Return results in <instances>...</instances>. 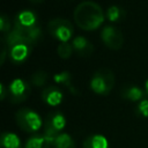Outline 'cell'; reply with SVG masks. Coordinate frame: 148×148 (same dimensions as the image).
I'll use <instances>...</instances> for the list:
<instances>
[{"label": "cell", "instance_id": "1", "mask_svg": "<svg viewBox=\"0 0 148 148\" xmlns=\"http://www.w3.org/2000/svg\"><path fill=\"white\" fill-rule=\"evenodd\" d=\"M74 22L79 28L86 31L95 30L104 21L102 7L94 1H83L74 9Z\"/></svg>", "mask_w": 148, "mask_h": 148}, {"label": "cell", "instance_id": "2", "mask_svg": "<svg viewBox=\"0 0 148 148\" xmlns=\"http://www.w3.org/2000/svg\"><path fill=\"white\" fill-rule=\"evenodd\" d=\"M13 30L31 46L37 45L43 36L42 29L38 24L37 15L31 10H23L15 16Z\"/></svg>", "mask_w": 148, "mask_h": 148}, {"label": "cell", "instance_id": "3", "mask_svg": "<svg viewBox=\"0 0 148 148\" xmlns=\"http://www.w3.org/2000/svg\"><path fill=\"white\" fill-rule=\"evenodd\" d=\"M5 42L8 47L9 58L15 64H21V62L25 61L28 59V57L30 56L31 50L34 47V46L29 45L28 43H25L23 40V38L14 30L9 31L7 34Z\"/></svg>", "mask_w": 148, "mask_h": 148}, {"label": "cell", "instance_id": "4", "mask_svg": "<svg viewBox=\"0 0 148 148\" xmlns=\"http://www.w3.org/2000/svg\"><path fill=\"white\" fill-rule=\"evenodd\" d=\"M65 125H66V119L62 113L54 111V112H50L46 116L45 121L43 124L44 127L43 136L51 146L53 145L58 135L61 134V131L65 127Z\"/></svg>", "mask_w": 148, "mask_h": 148}, {"label": "cell", "instance_id": "5", "mask_svg": "<svg viewBox=\"0 0 148 148\" xmlns=\"http://www.w3.org/2000/svg\"><path fill=\"white\" fill-rule=\"evenodd\" d=\"M114 74L111 69L101 68L96 71L90 80V88L98 95H108L114 87Z\"/></svg>", "mask_w": 148, "mask_h": 148}, {"label": "cell", "instance_id": "6", "mask_svg": "<svg viewBox=\"0 0 148 148\" xmlns=\"http://www.w3.org/2000/svg\"><path fill=\"white\" fill-rule=\"evenodd\" d=\"M15 119L18 127L30 134H35L42 126V119L39 114L28 108L20 109L15 114Z\"/></svg>", "mask_w": 148, "mask_h": 148}, {"label": "cell", "instance_id": "7", "mask_svg": "<svg viewBox=\"0 0 148 148\" xmlns=\"http://www.w3.org/2000/svg\"><path fill=\"white\" fill-rule=\"evenodd\" d=\"M47 31L53 38L62 43V42H68L73 37L74 28L71 21L61 17H56L49 22Z\"/></svg>", "mask_w": 148, "mask_h": 148}, {"label": "cell", "instance_id": "8", "mask_svg": "<svg viewBox=\"0 0 148 148\" xmlns=\"http://www.w3.org/2000/svg\"><path fill=\"white\" fill-rule=\"evenodd\" d=\"M7 91L9 101L14 104H20L28 99L31 92V88L29 83L23 79H15L8 86Z\"/></svg>", "mask_w": 148, "mask_h": 148}, {"label": "cell", "instance_id": "9", "mask_svg": "<svg viewBox=\"0 0 148 148\" xmlns=\"http://www.w3.org/2000/svg\"><path fill=\"white\" fill-rule=\"evenodd\" d=\"M101 37L103 43L113 51L121 49L124 44V36L121 31L113 25H105L101 32Z\"/></svg>", "mask_w": 148, "mask_h": 148}, {"label": "cell", "instance_id": "10", "mask_svg": "<svg viewBox=\"0 0 148 148\" xmlns=\"http://www.w3.org/2000/svg\"><path fill=\"white\" fill-rule=\"evenodd\" d=\"M62 91L54 86H50L43 89L42 91V99L50 106H57L62 102Z\"/></svg>", "mask_w": 148, "mask_h": 148}, {"label": "cell", "instance_id": "11", "mask_svg": "<svg viewBox=\"0 0 148 148\" xmlns=\"http://www.w3.org/2000/svg\"><path fill=\"white\" fill-rule=\"evenodd\" d=\"M72 45L74 51L80 56V57H89L94 52V45L84 37L77 36L72 40Z\"/></svg>", "mask_w": 148, "mask_h": 148}, {"label": "cell", "instance_id": "12", "mask_svg": "<svg viewBox=\"0 0 148 148\" xmlns=\"http://www.w3.org/2000/svg\"><path fill=\"white\" fill-rule=\"evenodd\" d=\"M82 148H110V147L105 136L101 134H92L83 141Z\"/></svg>", "mask_w": 148, "mask_h": 148}, {"label": "cell", "instance_id": "13", "mask_svg": "<svg viewBox=\"0 0 148 148\" xmlns=\"http://www.w3.org/2000/svg\"><path fill=\"white\" fill-rule=\"evenodd\" d=\"M0 148H22L20 138L15 133H2L0 138Z\"/></svg>", "mask_w": 148, "mask_h": 148}, {"label": "cell", "instance_id": "14", "mask_svg": "<svg viewBox=\"0 0 148 148\" xmlns=\"http://www.w3.org/2000/svg\"><path fill=\"white\" fill-rule=\"evenodd\" d=\"M24 148H52V146L45 140L43 134H31L30 138L25 141Z\"/></svg>", "mask_w": 148, "mask_h": 148}, {"label": "cell", "instance_id": "15", "mask_svg": "<svg viewBox=\"0 0 148 148\" xmlns=\"http://www.w3.org/2000/svg\"><path fill=\"white\" fill-rule=\"evenodd\" d=\"M54 81L57 83H59L60 86L67 88L72 94H77L75 87L72 84V76L68 72H61L59 74H56L54 75Z\"/></svg>", "mask_w": 148, "mask_h": 148}, {"label": "cell", "instance_id": "16", "mask_svg": "<svg viewBox=\"0 0 148 148\" xmlns=\"http://www.w3.org/2000/svg\"><path fill=\"white\" fill-rule=\"evenodd\" d=\"M52 148H75V142L67 133H61L54 140Z\"/></svg>", "mask_w": 148, "mask_h": 148}, {"label": "cell", "instance_id": "17", "mask_svg": "<svg viewBox=\"0 0 148 148\" xmlns=\"http://www.w3.org/2000/svg\"><path fill=\"white\" fill-rule=\"evenodd\" d=\"M106 16L111 22H119L125 17V10L119 6H111L108 8Z\"/></svg>", "mask_w": 148, "mask_h": 148}, {"label": "cell", "instance_id": "18", "mask_svg": "<svg viewBox=\"0 0 148 148\" xmlns=\"http://www.w3.org/2000/svg\"><path fill=\"white\" fill-rule=\"evenodd\" d=\"M123 97H125L130 101H139L143 97V92L140 88H138L135 86H131L123 90Z\"/></svg>", "mask_w": 148, "mask_h": 148}, {"label": "cell", "instance_id": "19", "mask_svg": "<svg viewBox=\"0 0 148 148\" xmlns=\"http://www.w3.org/2000/svg\"><path fill=\"white\" fill-rule=\"evenodd\" d=\"M30 81L35 87H44L47 81V73L45 71L39 69L31 75Z\"/></svg>", "mask_w": 148, "mask_h": 148}, {"label": "cell", "instance_id": "20", "mask_svg": "<svg viewBox=\"0 0 148 148\" xmlns=\"http://www.w3.org/2000/svg\"><path fill=\"white\" fill-rule=\"evenodd\" d=\"M74 49H73V45L69 44L68 42H62L58 45L57 47V52H58V56L61 58V59H68L72 53H73Z\"/></svg>", "mask_w": 148, "mask_h": 148}, {"label": "cell", "instance_id": "21", "mask_svg": "<svg viewBox=\"0 0 148 148\" xmlns=\"http://www.w3.org/2000/svg\"><path fill=\"white\" fill-rule=\"evenodd\" d=\"M0 29H1L2 32H8L9 29H10V21H9V17L6 14H1V17H0Z\"/></svg>", "mask_w": 148, "mask_h": 148}, {"label": "cell", "instance_id": "22", "mask_svg": "<svg viewBox=\"0 0 148 148\" xmlns=\"http://www.w3.org/2000/svg\"><path fill=\"white\" fill-rule=\"evenodd\" d=\"M138 111H139V113L141 116L148 117V101H146V99L141 101L139 106H138Z\"/></svg>", "mask_w": 148, "mask_h": 148}, {"label": "cell", "instance_id": "23", "mask_svg": "<svg viewBox=\"0 0 148 148\" xmlns=\"http://www.w3.org/2000/svg\"><path fill=\"white\" fill-rule=\"evenodd\" d=\"M7 44L5 42V39H2V52H1V65L5 62V59H6V53H7Z\"/></svg>", "mask_w": 148, "mask_h": 148}, {"label": "cell", "instance_id": "24", "mask_svg": "<svg viewBox=\"0 0 148 148\" xmlns=\"http://www.w3.org/2000/svg\"><path fill=\"white\" fill-rule=\"evenodd\" d=\"M6 97V88L3 84H1V99H5Z\"/></svg>", "mask_w": 148, "mask_h": 148}, {"label": "cell", "instance_id": "25", "mask_svg": "<svg viewBox=\"0 0 148 148\" xmlns=\"http://www.w3.org/2000/svg\"><path fill=\"white\" fill-rule=\"evenodd\" d=\"M29 1H31L32 3H40V2H43L44 0H29Z\"/></svg>", "mask_w": 148, "mask_h": 148}, {"label": "cell", "instance_id": "26", "mask_svg": "<svg viewBox=\"0 0 148 148\" xmlns=\"http://www.w3.org/2000/svg\"><path fill=\"white\" fill-rule=\"evenodd\" d=\"M146 91H147V94H148V80L146 81Z\"/></svg>", "mask_w": 148, "mask_h": 148}]
</instances>
